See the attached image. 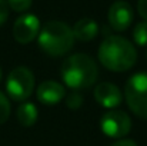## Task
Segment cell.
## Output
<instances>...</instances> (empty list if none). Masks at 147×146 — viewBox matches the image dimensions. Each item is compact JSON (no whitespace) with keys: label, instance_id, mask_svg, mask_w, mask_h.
Segmentation results:
<instances>
[{"label":"cell","instance_id":"6da1fadb","mask_svg":"<svg viewBox=\"0 0 147 146\" xmlns=\"http://www.w3.org/2000/svg\"><path fill=\"white\" fill-rule=\"evenodd\" d=\"M100 63L111 72H126L137 60V52L131 42L121 36L106 37L98 48Z\"/></svg>","mask_w":147,"mask_h":146},{"label":"cell","instance_id":"7a4b0ae2","mask_svg":"<svg viewBox=\"0 0 147 146\" xmlns=\"http://www.w3.org/2000/svg\"><path fill=\"white\" fill-rule=\"evenodd\" d=\"M61 79L73 90H82L96 83L98 76L97 63L86 53L69 56L61 65Z\"/></svg>","mask_w":147,"mask_h":146},{"label":"cell","instance_id":"3957f363","mask_svg":"<svg viewBox=\"0 0 147 146\" xmlns=\"http://www.w3.org/2000/svg\"><path fill=\"white\" fill-rule=\"evenodd\" d=\"M74 40L71 27L60 20H50L45 23L37 36L39 48L51 57H59L70 52Z\"/></svg>","mask_w":147,"mask_h":146},{"label":"cell","instance_id":"277c9868","mask_svg":"<svg viewBox=\"0 0 147 146\" xmlns=\"http://www.w3.org/2000/svg\"><path fill=\"white\" fill-rule=\"evenodd\" d=\"M124 97L136 116L147 119V72L136 73L126 82Z\"/></svg>","mask_w":147,"mask_h":146},{"label":"cell","instance_id":"5b68a950","mask_svg":"<svg viewBox=\"0 0 147 146\" xmlns=\"http://www.w3.org/2000/svg\"><path fill=\"white\" fill-rule=\"evenodd\" d=\"M34 90V75L26 66L14 67L6 79V92L16 102L27 100Z\"/></svg>","mask_w":147,"mask_h":146},{"label":"cell","instance_id":"8992f818","mask_svg":"<svg viewBox=\"0 0 147 146\" xmlns=\"http://www.w3.org/2000/svg\"><path fill=\"white\" fill-rule=\"evenodd\" d=\"M100 129L106 136L111 139H123L131 129V119L126 112L110 110L101 116Z\"/></svg>","mask_w":147,"mask_h":146},{"label":"cell","instance_id":"52a82bcc","mask_svg":"<svg viewBox=\"0 0 147 146\" xmlns=\"http://www.w3.org/2000/svg\"><path fill=\"white\" fill-rule=\"evenodd\" d=\"M42 26H40V20L37 16L26 13L20 17H17V20L13 24V36L16 39V42H19L20 45H27L32 40H34L39 36Z\"/></svg>","mask_w":147,"mask_h":146},{"label":"cell","instance_id":"ba28073f","mask_svg":"<svg viewBox=\"0 0 147 146\" xmlns=\"http://www.w3.org/2000/svg\"><path fill=\"white\" fill-rule=\"evenodd\" d=\"M107 19L111 29H114L116 32H124L133 22V9L127 1H114L109 9Z\"/></svg>","mask_w":147,"mask_h":146},{"label":"cell","instance_id":"9c48e42d","mask_svg":"<svg viewBox=\"0 0 147 146\" xmlns=\"http://www.w3.org/2000/svg\"><path fill=\"white\" fill-rule=\"evenodd\" d=\"M94 99L100 106L106 109H113L121 103L123 95L116 85L110 82H101L94 89Z\"/></svg>","mask_w":147,"mask_h":146},{"label":"cell","instance_id":"30bf717a","mask_svg":"<svg viewBox=\"0 0 147 146\" xmlns=\"http://www.w3.org/2000/svg\"><path fill=\"white\" fill-rule=\"evenodd\" d=\"M36 95H37L39 102H42L43 105L51 106V105L60 103L66 97V88L56 80H46L39 85Z\"/></svg>","mask_w":147,"mask_h":146},{"label":"cell","instance_id":"8fae6325","mask_svg":"<svg viewBox=\"0 0 147 146\" xmlns=\"http://www.w3.org/2000/svg\"><path fill=\"white\" fill-rule=\"evenodd\" d=\"M74 39L80 40V42H89L93 40L98 33V24L96 20L90 19V17H83L79 22H76V24L71 27Z\"/></svg>","mask_w":147,"mask_h":146},{"label":"cell","instance_id":"7c38bea8","mask_svg":"<svg viewBox=\"0 0 147 146\" xmlns=\"http://www.w3.org/2000/svg\"><path fill=\"white\" fill-rule=\"evenodd\" d=\"M16 116H17V120L20 122L22 126L30 128V126H33L36 123L37 116H39V112H37V107H36L34 103H32V102H23L17 107Z\"/></svg>","mask_w":147,"mask_h":146},{"label":"cell","instance_id":"4fadbf2b","mask_svg":"<svg viewBox=\"0 0 147 146\" xmlns=\"http://www.w3.org/2000/svg\"><path fill=\"white\" fill-rule=\"evenodd\" d=\"M133 39L136 45L139 46H147V22H140L134 26L133 30Z\"/></svg>","mask_w":147,"mask_h":146},{"label":"cell","instance_id":"5bb4252c","mask_svg":"<svg viewBox=\"0 0 147 146\" xmlns=\"http://www.w3.org/2000/svg\"><path fill=\"white\" fill-rule=\"evenodd\" d=\"M10 116V103L4 93L0 92V125H3Z\"/></svg>","mask_w":147,"mask_h":146},{"label":"cell","instance_id":"9a60e30c","mask_svg":"<svg viewBox=\"0 0 147 146\" xmlns=\"http://www.w3.org/2000/svg\"><path fill=\"white\" fill-rule=\"evenodd\" d=\"M66 105L70 109H79L83 105V96L77 90H73L71 93H69L66 96Z\"/></svg>","mask_w":147,"mask_h":146},{"label":"cell","instance_id":"2e32d148","mask_svg":"<svg viewBox=\"0 0 147 146\" xmlns=\"http://www.w3.org/2000/svg\"><path fill=\"white\" fill-rule=\"evenodd\" d=\"M9 7L14 12H26L30 6L33 0H6Z\"/></svg>","mask_w":147,"mask_h":146},{"label":"cell","instance_id":"e0dca14e","mask_svg":"<svg viewBox=\"0 0 147 146\" xmlns=\"http://www.w3.org/2000/svg\"><path fill=\"white\" fill-rule=\"evenodd\" d=\"M9 17V4L6 0H0V26L6 23Z\"/></svg>","mask_w":147,"mask_h":146},{"label":"cell","instance_id":"ac0fdd59","mask_svg":"<svg viewBox=\"0 0 147 146\" xmlns=\"http://www.w3.org/2000/svg\"><path fill=\"white\" fill-rule=\"evenodd\" d=\"M137 10H139V14L147 22V0H139Z\"/></svg>","mask_w":147,"mask_h":146},{"label":"cell","instance_id":"d6986e66","mask_svg":"<svg viewBox=\"0 0 147 146\" xmlns=\"http://www.w3.org/2000/svg\"><path fill=\"white\" fill-rule=\"evenodd\" d=\"M111 146H137V143L134 142V141H131V139H119L117 142H114Z\"/></svg>","mask_w":147,"mask_h":146},{"label":"cell","instance_id":"ffe728a7","mask_svg":"<svg viewBox=\"0 0 147 146\" xmlns=\"http://www.w3.org/2000/svg\"><path fill=\"white\" fill-rule=\"evenodd\" d=\"M0 79H1V69H0Z\"/></svg>","mask_w":147,"mask_h":146},{"label":"cell","instance_id":"44dd1931","mask_svg":"<svg viewBox=\"0 0 147 146\" xmlns=\"http://www.w3.org/2000/svg\"><path fill=\"white\" fill-rule=\"evenodd\" d=\"M146 59H147V52H146Z\"/></svg>","mask_w":147,"mask_h":146}]
</instances>
